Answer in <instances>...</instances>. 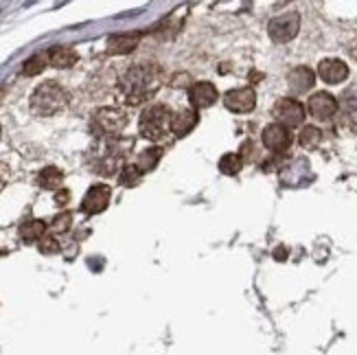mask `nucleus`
<instances>
[{"mask_svg":"<svg viewBox=\"0 0 357 355\" xmlns=\"http://www.w3.org/2000/svg\"><path fill=\"white\" fill-rule=\"evenodd\" d=\"M3 92H5V88H3V86H0V97H3Z\"/></svg>","mask_w":357,"mask_h":355,"instance_id":"c85d7f7f","label":"nucleus"},{"mask_svg":"<svg viewBox=\"0 0 357 355\" xmlns=\"http://www.w3.org/2000/svg\"><path fill=\"white\" fill-rule=\"evenodd\" d=\"M337 105H340L337 112H340V116H342L344 128H349L351 132L357 134V84L342 92Z\"/></svg>","mask_w":357,"mask_h":355,"instance_id":"9b49d317","label":"nucleus"},{"mask_svg":"<svg viewBox=\"0 0 357 355\" xmlns=\"http://www.w3.org/2000/svg\"><path fill=\"white\" fill-rule=\"evenodd\" d=\"M337 99L329 92H316V95L309 97L307 101V110L316 121H329L337 114Z\"/></svg>","mask_w":357,"mask_h":355,"instance_id":"1a4fd4ad","label":"nucleus"},{"mask_svg":"<svg viewBox=\"0 0 357 355\" xmlns=\"http://www.w3.org/2000/svg\"><path fill=\"white\" fill-rule=\"evenodd\" d=\"M44 230H46V224L44 222H40V220H26L20 226V237L24 241H36V239H42L44 237Z\"/></svg>","mask_w":357,"mask_h":355,"instance_id":"aec40b11","label":"nucleus"},{"mask_svg":"<svg viewBox=\"0 0 357 355\" xmlns=\"http://www.w3.org/2000/svg\"><path fill=\"white\" fill-rule=\"evenodd\" d=\"M301 31V13L298 11H287L283 15H276L274 20L268 24V33L276 44H285L291 42L298 36Z\"/></svg>","mask_w":357,"mask_h":355,"instance_id":"39448f33","label":"nucleus"},{"mask_svg":"<svg viewBox=\"0 0 357 355\" xmlns=\"http://www.w3.org/2000/svg\"><path fill=\"white\" fill-rule=\"evenodd\" d=\"M241 167H243V158H241V153H226V156H222L220 160V172L226 174V176H235L241 172Z\"/></svg>","mask_w":357,"mask_h":355,"instance_id":"4be33fe9","label":"nucleus"},{"mask_svg":"<svg viewBox=\"0 0 357 355\" xmlns=\"http://www.w3.org/2000/svg\"><path fill=\"white\" fill-rule=\"evenodd\" d=\"M70 220H73L70 213H61V215H57V218L53 220L51 228L55 230V233H66V230L70 228Z\"/></svg>","mask_w":357,"mask_h":355,"instance_id":"393cba45","label":"nucleus"},{"mask_svg":"<svg viewBox=\"0 0 357 355\" xmlns=\"http://www.w3.org/2000/svg\"><path fill=\"white\" fill-rule=\"evenodd\" d=\"M68 103L66 90L55 82H44L31 95V112L36 116H55Z\"/></svg>","mask_w":357,"mask_h":355,"instance_id":"f03ea898","label":"nucleus"},{"mask_svg":"<svg viewBox=\"0 0 357 355\" xmlns=\"http://www.w3.org/2000/svg\"><path fill=\"white\" fill-rule=\"evenodd\" d=\"M143 178V172L138 169L136 165H126L121 169V176H119V182L123 187H134V184Z\"/></svg>","mask_w":357,"mask_h":355,"instance_id":"5701e85b","label":"nucleus"},{"mask_svg":"<svg viewBox=\"0 0 357 355\" xmlns=\"http://www.w3.org/2000/svg\"><path fill=\"white\" fill-rule=\"evenodd\" d=\"M287 86L291 95H305L316 86V73L309 66H296L287 73Z\"/></svg>","mask_w":357,"mask_h":355,"instance_id":"ddd939ff","label":"nucleus"},{"mask_svg":"<svg viewBox=\"0 0 357 355\" xmlns=\"http://www.w3.org/2000/svg\"><path fill=\"white\" fill-rule=\"evenodd\" d=\"M224 105L228 107L230 112H237V114L252 112L257 107V92L250 86L228 90L224 95Z\"/></svg>","mask_w":357,"mask_h":355,"instance_id":"0eeeda50","label":"nucleus"},{"mask_svg":"<svg viewBox=\"0 0 357 355\" xmlns=\"http://www.w3.org/2000/svg\"><path fill=\"white\" fill-rule=\"evenodd\" d=\"M195 126H197V112L195 110H180V112L174 114L172 132L176 136H186Z\"/></svg>","mask_w":357,"mask_h":355,"instance_id":"dca6fc26","label":"nucleus"},{"mask_svg":"<svg viewBox=\"0 0 357 355\" xmlns=\"http://www.w3.org/2000/svg\"><path fill=\"white\" fill-rule=\"evenodd\" d=\"M61 180H64V176H61V172L57 167H46L38 176V182H40L42 189H59Z\"/></svg>","mask_w":357,"mask_h":355,"instance_id":"6ab92c4d","label":"nucleus"},{"mask_svg":"<svg viewBox=\"0 0 357 355\" xmlns=\"http://www.w3.org/2000/svg\"><path fill=\"white\" fill-rule=\"evenodd\" d=\"M46 57H49V61L57 68H68L77 61V53L70 49V46H55V49L46 53Z\"/></svg>","mask_w":357,"mask_h":355,"instance_id":"f3484780","label":"nucleus"},{"mask_svg":"<svg viewBox=\"0 0 357 355\" xmlns=\"http://www.w3.org/2000/svg\"><path fill=\"white\" fill-rule=\"evenodd\" d=\"M305 105L298 101V99H291V97H285V99H278L274 105H272V116L278 126L283 128H298L303 126L305 121Z\"/></svg>","mask_w":357,"mask_h":355,"instance_id":"20e7f679","label":"nucleus"},{"mask_svg":"<svg viewBox=\"0 0 357 355\" xmlns=\"http://www.w3.org/2000/svg\"><path fill=\"white\" fill-rule=\"evenodd\" d=\"M138 40H141V33H121V36H112L107 40V53H114V55H126L132 53Z\"/></svg>","mask_w":357,"mask_h":355,"instance_id":"2eb2a0df","label":"nucleus"},{"mask_svg":"<svg viewBox=\"0 0 357 355\" xmlns=\"http://www.w3.org/2000/svg\"><path fill=\"white\" fill-rule=\"evenodd\" d=\"M162 86V70L158 64H143L132 66L119 82V95L128 105H141L151 99Z\"/></svg>","mask_w":357,"mask_h":355,"instance_id":"f257e3e1","label":"nucleus"},{"mask_svg":"<svg viewBox=\"0 0 357 355\" xmlns=\"http://www.w3.org/2000/svg\"><path fill=\"white\" fill-rule=\"evenodd\" d=\"M110 197H112V189L107 187V184H92L82 199V211L86 215L103 213L107 209V204H110Z\"/></svg>","mask_w":357,"mask_h":355,"instance_id":"6e6552de","label":"nucleus"},{"mask_svg":"<svg viewBox=\"0 0 357 355\" xmlns=\"http://www.w3.org/2000/svg\"><path fill=\"white\" fill-rule=\"evenodd\" d=\"M162 158V149L160 147H149V149H143L141 156H138L136 160V167L141 169V172H151L153 167H156Z\"/></svg>","mask_w":357,"mask_h":355,"instance_id":"a211bd4d","label":"nucleus"},{"mask_svg":"<svg viewBox=\"0 0 357 355\" xmlns=\"http://www.w3.org/2000/svg\"><path fill=\"white\" fill-rule=\"evenodd\" d=\"M349 55L357 61V38H353L351 44H349Z\"/></svg>","mask_w":357,"mask_h":355,"instance_id":"bb28decb","label":"nucleus"},{"mask_svg":"<svg viewBox=\"0 0 357 355\" xmlns=\"http://www.w3.org/2000/svg\"><path fill=\"white\" fill-rule=\"evenodd\" d=\"M318 77L329 86H337L349 80V66L344 64L342 59L337 57H329V59H322L318 64Z\"/></svg>","mask_w":357,"mask_h":355,"instance_id":"9d476101","label":"nucleus"},{"mask_svg":"<svg viewBox=\"0 0 357 355\" xmlns=\"http://www.w3.org/2000/svg\"><path fill=\"white\" fill-rule=\"evenodd\" d=\"M261 141L270 151H287L291 145V134L287 128L278 126V123H270L268 128H263Z\"/></svg>","mask_w":357,"mask_h":355,"instance_id":"f8f14e48","label":"nucleus"},{"mask_svg":"<svg viewBox=\"0 0 357 355\" xmlns=\"http://www.w3.org/2000/svg\"><path fill=\"white\" fill-rule=\"evenodd\" d=\"M189 97H191L193 107L202 110V107H211L217 99H220V92H217V88L211 82H197L191 86Z\"/></svg>","mask_w":357,"mask_h":355,"instance_id":"4468645a","label":"nucleus"},{"mask_svg":"<svg viewBox=\"0 0 357 355\" xmlns=\"http://www.w3.org/2000/svg\"><path fill=\"white\" fill-rule=\"evenodd\" d=\"M55 199H57V202H66V199H68V193H66V191H61V193H57Z\"/></svg>","mask_w":357,"mask_h":355,"instance_id":"cd10ccee","label":"nucleus"},{"mask_svg":"<svg viewBox=\"0 0 357 355\" xmlns=\"http://www.w3.org/2000/svg\"><path fill=\"white\" fill-rule=\"evenodd\" d=\"M128 126V116L119 107H101L95 114V128L99 136H119Z\"/></svg>","mask_w":357,"mask_h":355,"instance_id":"423d86ee","label":"nucleus"},{"mask_svg":"<svg viewBox=\"0 0 357 355\" xmlns=\"http://www.w3.org/2000/svg\"><path fill=\"white\" fill-rule=\"evenodd\" d=\"M172 121H174V112L169 110L167 105L156 103L149 105L147 110L141 114V123H138V130L149 141H165L172 132Z\"/></svg>","mask_w":357,"mask_h":355,"instance_id":"7ed1b4c3","label":"nucleus"},{"mask_svg":"<svg viewBox=\"0 0 357 355\" xmlns=\"http://www.w3.org/2000/svg\"><path fill=\"white\" fill-rule=\"evenodd\" d=\"M322 141V132L316 128V126H305L298 134V143L305 147V149H314L318 147Z\"/></svg>","mask_w":357,"mask_h":355,"instance_id":"412c9836","label":"nucleus"},{"mask_svg":"<svg viewBox=\"0 0 357 355\" xmlns=\"http://www.w3.org/2000/svg\"><path fill=\"white\" fill-rule=\"evenodd\" d=\"M40 250H42L44 255H53V252L59 250V243H57L55 237H42V241H40Z\"/></svg>","mask_w":357,"mask_h":355,"instance_id":"a878e982","label":"nucleus"},{"mask_svg":"<svg viewBox=\"0 0 357 355\" xmlns=\"http://www.w3.org/2000/svg\"><path fill=\"white\" fill-rule=\"evenodd\" d=\"M46 61H49V57H46V55H33L31 59H26V61H24L22 73H24V75H29V77L40 75V73L46 68Z\"/></svg>","mask_w":357,"mask_h":355,"instance_id":"b1692460","label":"nucleus"}]
</instances>
